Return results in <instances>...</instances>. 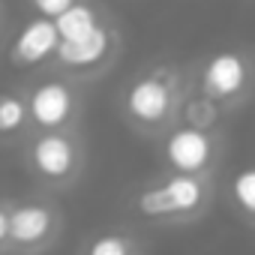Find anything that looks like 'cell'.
<instances>
[{"mask_svg":"<svg viewBox=\"0 0 255 255\" xmlns=\"http://www.w3.org/2000/svg\"><path fill=\"white\" fill-rule=\"evenodd\" d=\"M189 66L159 57L135 69L117 90V114L138 138L159 141L180 123L183 99L189 93Z\"/></svg>","mask_w":255,"mask_h":255,"instance_id":"obj_1","label":"cell"},{"mask_svg":"<svg viewBox=\"0 0 255 255\" xmlns=\"http://www.w3.org/2000/svg\"><path fill=\"white\" fill-rule=\"evenodd\" d=\"M216 198V177L159 171L138 183L129 195V213L156 228H183L201 222Z\"/></svg>","mask_w":255,"mask_h":255,"instance_id":"obj_2","label":"cell"},{"mask_svg":"<svg viewBox=\"0 0 255 255\" xmlns=\"http://www.w3.org/2000/svg\"><path fill=\"white\" fill-rule=\"evenodd\" d=\"M21 165L39 192H72L87 171V144L81 138V129L33 132L21 144Z\"/></svg>","mask_w":255,"mask_h":255,"instance_id":"obj_3","label":"cell"},{"mask_svg":"<svg viewBox=\"0 0 255 255\" xmlns=\"http://www.w3.org/2000/svg\"><path fill=\"white\" fill-rule=\"evenodd\" d=\"M189 81L231 117L255 96V51L243 45L216 48L189 66Z\"/></svg>","mask_w":255,"mask_h":255,"instance_id":"obj_4","label":"cell"},{"mask_svg":"<svg viewBox=\"0 0 255 255\" xmlns=\"http://www.w3.org/2000/svg\"><path fill=\"white\" fill-rule=\"evenodd\" d=\"M27 108H30V123L33 132H66V129H81L84 117V84L42 69L30 75L24 84Z\"/></svg>","mask_w":255,"mask_h":255,"instance_id":"obj_5","label":"cell"},{"mask_svg":"<svg viewBox=\"0 0 255 255\" xmlns=\"http://www.w3.org/2000/svg\"><path fill=\"white\" fill-rule=\"evenodd\" d=\"M66 228V213L48 192L12 198L9 255H48Z\"/></svg>","mask_w":255,"mask_h":255,"instance_id":"obj_6","label":"cell"},{"mask_svg":"<svg viewBox=\"0 0 255 255\" xmlns=\"http://www.w3.org/2000/svg\"><path fill=\"white\" fill-rule=\"evenodd\" d=\"M120 54H123V33L108 18L102 27H96L84 39L60 42V48H57V54H54L48 69L87 87V84H96L99 78H105L117 66Z\"/></svg>","mask_w":255,"mask_h":255,"instance_id":"obj_7","label":"cell"},{"mask_svg":"<svg viewBox=\"0 0 255 255\" xmlns=\"http://www.w3.org/2000/svg\"><path fill=\"white\" fill-rule=\"evenodd\" d=\"M156 153L162 171L216 177L225 159V132H210V129H195V126L177 123L171 132H165L156 141Z\"/></svg>","mask_w":255,"mask_h":255,"instance_id":"obj_8","label":"cell"},{"mask_svg":"<svg viewBox=\"0 0 255 255\" xmlns=\"http://www.w3.org/2000/svg\"><path fill=\"white\" fill-rule=\"evenodd\" d=\"M60 30H57V21L54 18H42V15H30L18 30L15 36L9 39L6 45V60L15 66V69H24V72H42L51 66L57 48H60Z\"/></svg>","mask_w":255,"mask_h":255,"instance_id":"obj_9","label":"cell"},{"mask_svg":"<svg viewBox=\"0 0 255 255\" xmlns=\"http://www.w3.org/2000/svg\"><path fill=\"white\" fill-rule=\"evenodd\" d=\"M33 135L30 123V108L24 87H6L0 90V147H21Z\"/></svg>","mask_w":255,"mask_h":255,"instance_id":"obj_10","label":"cell"},{"mask_svg":"<svg viewBox=\"0 0 255 255\" xmlns=\"http://www.w3.org/2000/svg\"><path fill=\"white\" fill-rule=\"evenodd\" d=\"M78 255H147V246L138 231L126 225H105L90 231L78 243Z\"/></svg>","mask_w":255,"mask_h":255,"instance_id":"obj_11","label":"cell"},{"mask_svg":"<svg viewBox=\"0 0 255 255\" xmlns=\"http://www.w3.org/2000/svg\"><path fill=\"white\" fill-rule=\"evenodd\" d=\"M105 21H108V15H105V9L99 3H93V0H78L75 6H69L57 18V30H60V39L63 42H75V39L90 36Z\"/></svg>","mask_w":255,"mask_h":255,"instance_id":"obj_12","label":"cell"},{"mask_svg":"<svg viewBox=\"0 0 255 255\" xmlns=\"http://www.w3.org/2000/svg\"><path fill=\"white\" fill-rule=\"evenodd\" d=\"M225 111L219 102H213L210 96H204L201 90L189 87L186 99H183V111H180V123L195 126V129H210V132H225Z\"/></svg>","mask_w":255,"mask_h":255,"instance_id":"obj_13","label":"cell"},{"mask_svg":"<svg viewBox=\"0 0 255 255\" xmlns=\"http://www.w3.org/2000/svg\"><path fill=\"white\" fill-rule=\"evenodd\" d=\"M228 204L243 225L255 228V162L240 165L228 177Z\"/></svg>","mask_w":255,"mask_h":255,"instance_id":"obj_14","label":"cell"},{"mask_svg":"<svg viewBox=\"0 0 255 255\" xmlns=\"http://www.w3.org/2000/svg\"><path fill=\"white\" fill-rule=\"evenodd\" d=\"M78 0H27V6L33 9V15H42V18H60L69 6H75Z\"/></svg>","mask_w":255,"mask_h":255,"instance_id":"obj_15","label":"cell"},{"mask_svg":"<svg viewBox=\"0 0 255 255\" xmlns=\"http://www.w3.org/2000/svg\"><path fill=\"white\" fill-rule=\"evenodd\" d=\"M9 213L12 198H0V255H9Z\"/></svg>","mask_w":255,"mask_h":255,"instance_id":"obj_16","label":"cell"},{"mask_svg":"<svg viewBox=\"0 0 255 255\" xmlns=\"http://www.w3.org/2000/svg\"><path fill=\"white\" fill-rule=\"evenodd\" d=\"M3 27H6V15H3V6H0V36H3Z\"/></svg>","mask_w":255,"mask_h":255,"instance_id":"obj_17","label":"cell"}]
</instances>
